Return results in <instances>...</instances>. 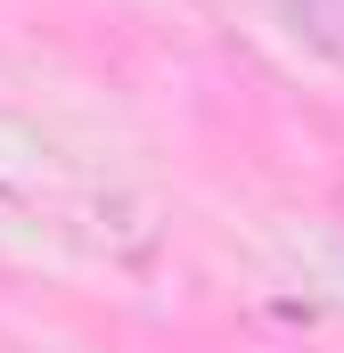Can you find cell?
<instances>
[{
  "instance_id": "1",
  "label": "cell",
  "mask_w": 344,
  "mask_h": 353,
  "mask_svg": "<svg viewBox=\"0 0 344 353\" xmlns=\"http://www.w3.org/2000/svg\"><path fill=\"white\" fill-rule=\"evenodd\" d=\"M295 8H303L320 33H344V0H295Z\"/></svg>"
}]
</instances>
